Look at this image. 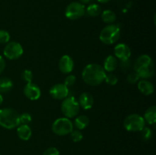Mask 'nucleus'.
<instances>
[{
    "label": "nucleus",
    "mask_w": 156,
    "mask_h": 155,
    "mask_svg": "<svg viewBox=\"0 0 156 155\" xmlns=\"http://www.w3.org/2000/svg\"><path fill=\"white\" fill-rule=\"evenodd\" d=\"M120 68H121V69L123 71H127V70H129V68H130V62H129V59L120 61Z\"/></svg>",
    "instance_id": "32"
},
{
    "label": "nucleus",
    "mask_w": 156,
    "mask_h": 155,
    "mask_svg": "<svg viewBox=\"0 0 156 155\" xmlns=\"http://www.w3.org/2000/svg\"><path fill=\"white\" fill-rule=\"evenodd\" d=\"M43 155H59V151L57 148L54 147H51L47 148L44 152Z\"/></svg>",
    "instance_id": "31"
},
{
    "label": "nucleus",
    "mask_w": 156,
    "mask_h": 155,
    "mask_svg": "<svg viewBox=\"0 0 156 155\" xmlns=\"http://www.w3.org/2000/svg\"><path fill=\"white\" fill-rule=\"evenodd\" d=\"M69 91L68 87L66 86L64 84H56L51 87L50 89V95L53 99L57 100H64L66 97H68Z\"/></svg>",
    "instance_id": "10"
},
{
    "label": "nucleus",
    "mask_w": 156,
    "mask_h": 155,
    "mask_svg": "<svg viewBox=\"0 0 156 155\" xmlns=\"http://www.w3.org/2000/svg\"><path fill=\"white\" fill-rule=\"evenodd\" d=\"M17 135L22 141H28L32 135V130L28 125L20 124L17 127Z\"/></svg>",
    "instance_id": "16"
},
{
    "label": "nucleus",
    "mask_w": 156,
    "mask_h": 155,
    "mask_svg": "<svg viewBox=\"0 0 156 155\" xmlns=\"http://www.w3.org/2000/svg\"><path fill=\"white\" fill-rule=\"evenodd\" d=\"M80 109L78 100L74 97H66L61 103V111L64 116L68 119L74 118L78 115Z\"/></svg>",
    "instance_id": "5"
},
{
    "label": "nucleus",
    "mask_w": 156,
    "mask_h": 155,
    "mask_svg": "<svg viewBox=\"0 0 156 155\" xmlns=\"http://www.w3.org/2000/svg\"><path fill=\"white\" fill-rule=\"evenodd\" d=\"M106 71L97 63L88 64L82 72V80L89 86H98L105 81Z\"/></svg>",
    "instance_id": "1"
},
{
    "label": "nucleus",
    "mask_w": 156,
    "mask_h": 155,
    "mask_svg": "<svg viewBox=\"0 0 156 155\" xmlns=\"http://www.w3.org/2000/svg\"><path fill=\"white\" fill-rule=\"evenodd\" d=\"M91 0H79V2L82 3V4H87V3H89Z\"/></svg>",
    "instance_id": "34"
},
{
    "label": "nucleus",
    "mask_w": 156,
    "mask_h": 155,
    "mask_svg": "<svg viewBox=\"0 0 156 155\" xmlns=\"http://www.w3.org/2000/svg\"><path fill=\"white\" fill-rule=\"evenodd\" d=\"M74 68V62L71 56L64 55L59 61V69L63 74H69Z\"/></svg>",
    "instance_id": "13"
},
{
    "label": "nucleus",
    "mask_w": 156,
    "mask_h": 155,
    "mask_svg": "<svg viewBox=\"0 0 156 155\" xmlns=\"http://www.w3.org/2000/svg\"><path fill=\"white\" fill-rule=\"evenodd\" d=\"M0 155H1V154H0Z\"/></svg>",
    "instance_id": "37"
},
{
    "label": "nucleus",
    "mask_w": 156,
    "mask_h": 155,
    "mask_svg": "<svg viewBox=\"0 0 156 155\" xmlns=\"http://www.w3.org/2000/svg\"><path fill=\"white\" fill-rule=\"evenodd\" d=\"M33 77H34L33 72L29 69L24 70V71H22V73H21V78H22L23 81H25L26 83H30V82H32Z\"/></svg>",
    "instance_id": "26"
},
{
    "label": "nucleus",
    "mask_w": 156,
    "mask_h": 155,
    "mask_svg": "<svg viewBox=\"0 0 156 155\" xmlns=\"http://www.w3.org/2000/svg\"><path fill=\"white\" fill-rule=\"evenodd\" d=\"M70 138L74 142H79L83 139V134L79 129L73 130L70 133Z\"/></svg>",
    "instance_id": "25"
},
{
    "label": "nucleus",
    "mask_w": 156,
    "mask_h": 155,
    "mask_svg": "<svg viewBox=\"0 0 156 155\" xmlns=\"http://www.w3.org/2000/svg\"><path fill=\"white\" fill-rule=\"evenodd\" d=\"M90 120L87 115H78L74 120V126L77 128L79 130L85 129L87 126L89 125Z\"/></svg>",
    "instance_id": "19"
},
{
    "label": "nucleus",
    "mask_w": 156,
    "mask_h": 155,
    "mask_svg": "<svg viewBox=\"0 0 156 155\" xmlns=\"http://www.w3.org/2000/svg\"><path fill=\"white\" fill-rule=\"evenodd\" d=\"M135 72L139 74L140 78L149 79L155 74V65L152 59L146 54L139 56L134 63Z\"/></svg>",
    "instance_id": "2"
},
{
    "label": "nucleus",
    "mask_w": 156,
    "mask_h": 155,
    "mask_svg": "<svg viewBox=\"0 0 156 155\" xmlns=\"http://www.w3.org/2000/svg\"><path fill=\"white\" fill-rule=\"evenodd\" d=\"M10 40V34L5 30H0V43L6 44Z\"/></svg>",
    "instance_id": "28"
},
{
    "label": "nucleus",
    "mask_w": 156,
    "mask_h": 155,
    "mask_svg": "<svg viewBox=\"0 0 156 155\" xmlns=\"http://www.w3.org/2000/svg\"><path fill=\"white\" fill-rule=\"evenodd\" d=\"M85 13V7L79 2H73L68 5L65 11V15L68 19L75 20L82 18Z\"/></svg>",
    "instance_id": "9"
},
{
    "label": "nucleus",
    "mask_w": 156,
    "mask_h": 155,
    "mask_svg": "<svg viewBox=\"0 0 156 155\" xmlns=\"http://www.w3.org/2000/svg\"><path fill=\"white\" fill-rule=\"evenodd\" d=\"M76 81V77L74 74H69L64 80V84L66 87H71L75 84Z\"/></svg>",
    "instance_id": "30"
},
{
    "label": "nucleus",
    "mask_w": 156,
    "mask_h": 155,
    "mask_svg": "<svg viewBox=\"0 0 156 155\" xmlns=\"http://www.w3.org/2000/svg\"><path fill=\"white\" fill-rule=\"evenodd\" d=\"M3 100H4V98H3L2 95V94L0 93V105L3 103Z\"/></svg>",
    "instance_id": "36"
},
{
    "label": "nucleus",
    "mask_w": 156,
    "mask_h": 155,
    "mask_svg": "<svg viewBox=\"0 0 156 155\" xmlns=\"http://www.w3.org/2000/svg\"><path fill=\"white\" fill-rule=\"evenodd\" d=\"M123 126L128 132H140L146 126V122L142 115L133 113L125 118Z\"/></svg>",
    "instance_id": "6"
},
{
    "label": "nucleus",
    "mask_w": 156,
    "mask_h": 155,
    "mask_svg": "<svg viewBox=\"0 0 156 155\" xmlns=\"http://www.w3.org/2000/svg\"><path fill=\"white\" fill-rule=\"evenodd\" d=\"M73 130V123L66 117H60L53 122L52 125V131L59 136L69 135Z\"/></svg>",
    "instance_id": "7"
},
{
    "label": "nucleus",
    "mask_w": 156,
    "mask_h": 155,
    "mask_svg": "<svg viewBox=\"0 0 156 155\" xmlns=\"http://www.w3.org/2000/svg\"><path fill=\"white\" fill-rule=\"evenodd\" d=\"M20 114L12 108L0 109V126L6 129H13L20 125Z\"/></svg>",
    "instance_id": "3"
},
{
    "label": "nucleus",
    "mask_w": 156,
    "mask_h": 155,
    "mask_svg": "<svg viewBox=\"0 0 156 155\" xmlns=\"http://www.w3.org/2000/svg\"><path fill=\"white\" fill-rule=\"evenodd\" d=\"M116 14L111 10H105L101 13V19L108 24H113L116 21Z\"/></svg>",
    "instance_id": "21"
},
{
    "label": "nucleus",
    "mask_w": 156,
    "mask_h": 155,
    "mask_svg": "<svg viewBox=\"0 0 156 155\" xmlns=\"http://www.w3.org/2000/svg\"><path fill=\"white\" fill-rule=\"evenodd\" d=\"M145 122L149 125H154L156 122V106H152L148 108L144 114Z\"/></svg>",
    "instance_id": "18"
},
{
    "label": "nucleus",
    "mask_w": 156,
    "mask_h": 155,
    "mask_svg": "<svg viewBox=\"0 0 156 155\" xmlns=\"http://www.w3.org/2000/svg\"><path fill=\"white\" fill-rule=\"evenodd\" d=\"M85 12L91 17H97L101 13V8L98 4H91L86 8Z\"/></svg>",
    "instance_id": "22"
},
{
    "label": "nucleus",
    "mask_w": 156,
    "mask_h": 155,
    "mask_svg": "<svg viewBox=\"0 0 156 155\" xmlns=\"http://www.w3.org/2000/svg\"><path fill=\"white\" fill-rule=\"evenodd\" d=\"M20 119V124L23 125H28L31 122L32 117L30 113L28 112H24L19 115Z\"/></svg>",
    "instance_id": "27"
},
{
    "label": "nucleus",
    "mask_w": 156,
    "mask_h": 155,
    "mask_svg": "<svg viewBox=\"0 0 156 155\" xmlns=\"http://www.w3.org/2000/svg\"><path fill=\"white\" fill-rule=\"evenodd\" d=\"M79 106L83 109L88 110L94 106V97L90 93L83 92L80 94L78 100Z\"/></svg>",
    "instance_id": "14"
},
{
    "label": "nucleus",
    "mask_w": 156,
    "mask_h": 155,
    "mask_svg": "<svg viewBox=\"0 0 156 155\" xmlns=\"http://www.w3.org/2000/svg\"><path fill=\"white\" fill-rule=\"evenodd\" d=\"M105 81L108 84L111 85V86H114L117 84L118 82V78L117 77V75H115L114 74L112 73H109V74H106L105 78Z\"/></svg>",
    "instance_id": "24"
},
{
    "label": "nucleus",
    "mask_w": 156,
    "mask_h": 155,
    "mask_svg": "<svg viewBox=\"0 0 156 155\" xmlns=\"http://www.w3.org/2000/svg\"><path fill=\"white\" fill-rule=\"evenodd\" d=\"M97 1L100 3H107V2H109L111 0H97Z\"/></svg>",
    "instance_id": "35"
},
{
    "label": "nucleus",
    "mask_w": 156,
    "mask_h": 155,
    "mask_svg": "<svg viewBox=\"0 0 156 155\" xmlns=\"http://www.w3.org/2000/svg\"><path fill=\"white\" fill-rule=\"evenodd\" d=\"M120 37V28L117 24H111L104 27L99 35L101 42L106 45L115 43Z\"/></svg>",
    "instance_id": "4"
},
{
    "label": "nucleus",
    "mask_w": 156,
    "mask_h": 155,
    "mask_svg": "<svg viewBox=\"0 0 156 155\" xmlns=\"http://www.w3.org/2000/svg\"><path fill=\"white\" fill-rule=\"evenodd\" d=\"M118 66V61L117 59L114 56L110 55L104 61V69L105 71L111 72L114 71Z\"/></svg>",
    "instance_id": "17"
},
{
    "label": "nucleus",
    "mask_w": 156,
    "mask_h": 155,
    "mask_svg": "<svg viewBox=\"0 0 156 155\" xmlns=\"http://www.w3.org/2000/svg\"><path fill=\"white\" fill-rule=\"evenodd\" d=\"M152 130L149 127L145 126L141 131H140V138L143 141H149L152 138Z\"/></svg>",
    "instance_id": "23"
},
{
    "label": "nucleus",
    "mask_w": 156,
    "mask_h": 155,
    "mask_svg": "<svg viewBox=\"0 0 156 155\" xmlns=\"http://www.w3.org/2000/svg\"><path fill=\"white\" fill-rule=\"evenodd\" d=\"M13 88V82L8 78H0V93L5 94L9 92Z\"/></svg>",
    "instance_id": "20"
},
{
    "label": "nucleus",
    "mask_w": 156,
    "mask_h": 155,
    "mask_svg": "<svg viewBox=\"0 0 156 155\" xmlns=\"http://www.w3.org/2000/svg\"><path fill=\"white\" fill-rule=\"evenodd\" d=\"M24 53L23 47L19 43L15 41H9L6 43L3 50V54L5 57L10 60H15L21 57Z\"/></svg>",
    "instance_id": "8"
},
{
    "label": "nucleus",
    "mask_w": 156,
    "mask_h": 155,
    "mask_svg": "<svg viewBox=\"0 0 156 155\" xmlns=\"http://www.w3.org/2000/svg\"><path fill=\"white\" fill-rule=\"evenodd\" d=\"M126 80H127V82L129 84H136L140 80V78L139 76V74L134 71V72H131L128 74L127 78H126Z\"/></svg>",
    "instance_id": "29"
},
{
    "label": "nucleus",
    "mask_w": 156,
    "mask_h": 155,
    "mask_svg": "<svg viewBox=\"0 0 156 155\" xmlns=\"http://www.w3.org/2000/svg\"><path fill=\"white\" fill-rule=\"evenodd\" d=\"M114 56L120 61L127 60L131 56V50L126 44L118 43L114 50Z\"/></svg>",
    "instance_id": "12"
},
{
    "label": "nucleus",
    "mask_w": 156,
    "mask_h": 155,
    "mask_svg": "<svg viewBox=\"0 0 156 155\" xmlns=\"http://www.w3.org/2000/svg\"><path fill=\"white\" fill-rule=\"evenodd\" d=\"M138 89L143 95L149 96L155 91L154 85L148 79H142L138 81Z\"/></svg>",
    "instance_id": "15"
},
{
    "label": "nucleus",
    "mask_w": 156,
    "mask_h": 155,
    "mask_svg": "<svg viewBox=\"0 0 156 155\" xmlns=\"http://www.w3.org/2000/svg\"><path fill=\"white\" fill-rule=\"evenodd\" d=\"M5 68V61L2 56H0V74L2 73Z\"/></svg>",
    "instance_id": "33"
},
{
    "label": "nucleus",
    "mask_w": 156,
    "mask_h": 155,
    "mask_svg": "<svg viewBox=\"0 0 156 155\" xmlns=\"http://www.w3.org/2000/svg\"><path fill=\"white\" fill-rule=\"evenodd\" d=\"M24 94L30 100H37L41 97V90L38 85L33 82L27 83L24 88Z\"/></svg>",
    "instance_id": "11"
}]
</instances>
